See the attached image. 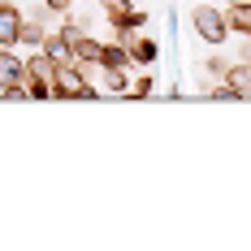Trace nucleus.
Listing matches in <instances>:
<instances>
[{
    "label": "nucleus",
    "instance_id": "1",
    "mask_svg": "<svg viewBox=\"0 0 251 251\" xmlns=\"http://www.w3.org/2000/svg\"><path fill=\"white\" fill-rule=\"evenodd\" d=\"M191 26H195V35H200L208 48H221V44L229 39L226 9H217V4H208V0H200V4L191 9Z\"/></svg>",
    "mask_w": 251,
    "mask_h": 251
},
{
    "label": "nucleus",
    "instance_id": "2",
    "mask_svg": "<svg viewBox=\"0 0 251 251\" xmlns=\"http://www.w3.org/2000/svg\"><path fill=\"white\" fill-rule=\"evenodd\" d=\"M87 87V65L70 61H56V74H52V100H78Z\"/></svg>",
    "mask_w": 251,
    "mask_h": 251
},
{
    "label": "nucleus",
    "instance_id": "3",
    "mask_svg": "<svg viewBox=\"0 0 251 251\" xmlns=\"http://www.w3.org/2000/svg\"><path fill=\"white\" fill-rule=\"evenodd\" d=\"M104 18H108V26H130V30H139V26L148 22V13L134 4V0H100Z\"/></svg>",
    "mask_w": 251,
    "mask_h": 251
},
{
    "label": "nucleus",
    "instance_id": "4",
    "mask_svg": "<svg viewBox=\"0 0 251 251\" xmlns=\"http://www.w3.org/2000/svg\"><path fill=\"white\" fill-rule=\"evenodd\" d=\"M18 35H22V9L9 0L0 4V48H18Z\"/></svg>",
    "mask_w": 251,
    "mask_h": 251
},
{
    "label": "nucleus",
    "instance_id": "5",
    "mask_svg": "<svg viewBox=\"0 0 251 251\" xmlns=\"http://www.w3.org/2000/svg\"><path fill=\"white\" fill-rule=\"evenodd\" d=\"M26 82V56H18L13 48H0V91Z\"/></svg>",
    "mask_w": 251,
    "mask_h": 251
},
{
    "label": "nucleus",
    "instance_id": "6",
    "mask_svg": "<svg viewBox=\"0 0 251 251\" xmlns=\"http://www.w3.org/2000/svg\"><path fill=\"white\" fill-rule=\"evenodd\" d=\"M52 74H56V61L44 48L26 52V82H52Z\"/></svg>",
    "mask_w": 251,
    "mask_h": 251
},
{
    "label": "nucleus",
    "instance_id": "7",
    "mask_svg": "<svg viewBox=\"0 0 251 251\" xmlns=\"http://www.w3.org/2000/svg\"><path fill=\"white\" fill-rule=\"evenodd\" d=\"M226 18H229V35H243V39H251V0L226 4Z\"/></svg>",
    "mask_w": 251,
    "mask_h": 251
},
{
    "label": "nucleus",
    "instance_id": "8",
    "mask_svg": "<svg viewBox=\"0 0 251 251\" xmlns=\"http://www.w3.org/2000/svg\"><path fill=\"white\" fill-rule=\"evenodd\" d=\"M100 65H108V70H126L130 74V65H134V56H130V48H122L117 39H108L100 52Z\"/></svg>",
    "mask_w": 251,
    "mask_h": 251
},
{
    "label": "nucleus",
    "instance_id": "9",
    "mask_svg": "<svg viewBox=\"0 0 251 251\" xmlns=\"http://www.w3.org/2000/svg\"><path fill=\"white\" fill-rule=\"evenodd\" d=\"M100 52H104V44L96 39V35H82V39L74 44V61H78V65H91V70H96V65H100Z\"/></svg>",
    "mask_w": 251,
    "mask_h": 251
},
{
    "label": "nucleus",
    "instance_id": "10",
    "mask_svg": "<svg viewBox=\"0 0 251 251\" xmlns=\"http://www.w3.org/2000/svg\"><path fill=\"white\" fill-rule=\"evenodd\" d=\"M221 82H229V87H238V96L247 100V96H251V61H238V65H229Z\"/></svg>",
    "mask_w": 251,
    "mask_h": 251
},
{
    "label": "nucleus",
    "instance_id": "11",
    "mask_svg": "<svg viewBox=\"0 0 251 251\" xmlns=\"http://www.w3.org/2000/svg\"><path fill=\"white\" fill-rule=\"evenodd\" d=\"M48 39V26L39 22V18H22V35H18V44L22 48H39Z\"/></svg>",
    "mask_w": 251,
    "mask_h": 251
},
{
    "label": "nucleus",
    "instance_id": "12",
    "mask_svg": "<svg viewBox=\"0 0 251 251\" xmlns=\"http://www.w3.org/2000/svg\"><path fill=\"white\" fill-rule=\"evenodd\" d=\"M130 56H134V65H156V61H160V44L148 39V35H139L134 48H130Z\"/></svg>",
    "mask_w": 251,
    "mask_h": 251
},
{
    "label": "nucleus",
    "instance_id": "13",
    "mask_svg": "<svg viewBox=\"0 0 251 251\" xmlns=\"http://www.w3.org/2000/svg\"><path fill=\"white\" fill-rule=\"evenodd\" d=\"M96 70H100L104 91H113V96H126V91H130V74H126V70H108V65H96Z\"/></svg>",
    "mask_w": 251,
    "mask_h": 251
},
{
    "label": "nucleus",
    "instance_id": "14",
    "mask_svg": "<svg viewBox=\"0 0 251 251\" xmlns=\"http://www.w3.org/2000/svg\"><path fill=\"white\" fill-rule=\"evenodd\" d=\"M39 48L48 52L52 61H70V56H74V48H70V44H65V35H61V30H48V39H44V44H39Z\"/></svg>",
    "mask_w": 251,
    "mask_h": 251
},
{
    "label": "nucleus",
    "instance_id": "15",
    "mask_svg": "<svg viewBox=\"0 0 251 251\" xmlns=\"http://www.w3.org/2000/svg\"><path fill=\"white\" fill-rule=\"evenodd\" d=\"M151 91H156V78H151V74H139V78H130V91H126V100H148Z\"/></svg>",
    "mask_w": 251,
    "mask_h": 251
},
{
    "label": "nucleus",
    "instance_id": "16",
    "mask_svg": "<svg viewBox=\"0 0 251 251\" xmlns=\"http://www.w3.org/2000/svg\"><path fill=\"white\" fill-rule=\"evenodd\" d=\"M0 100H9V104H26V100H30V82H18V87H4V91H0Z\"/></svg>",
    "mask_w": 251,
    "mask_h": 251
},
{
    "label": "nucleus",
    "instance_id": "17",
    "mask_svg": "<svg viewBox=\"0 0 251 251\" xmlns=\"http://www.w3.org/2000/svg\"><path fill=\"white\" fill-rule=\"evenodd\" d=\"M203 70H208V74H212V78H226L229 61H226V56H221V52H217V56H208V65H203Z\"/></svg>",
    "mask_w": 251,
    "mask_h": 251
},
{
    "label": "nucleus",
    "instance_id": "18",
    "mask_svg": "<svg viewBox=\"0 0 251 251\" xmlns=\"http://www.w3.org/2000/svg\"><path fill=\"white\" fill-rule=\"evenodd\" d=\"M61 35H65V44L74 48V44H78V39H82V35H87V30H82V26H78V22H61Z\"/></svg>",
    "mask_w": 251,
    "mask_h": 251
},
{
    "label": "nucleus",
    "instance_id": "19",
    "mask_svg": "<svg viewBox=\"0 0 251 251\" xmlns=\"http://www.w3.org/2000/svg\"><path fill=\"white\" fill-rule=\"evenodd\" d=\"M208 96H212V100H243V96H238V87H212V91H208Z\"/></svg>",
    "mask_w": 251,
    "mask_h": 251
},
{
    "label": "nucleus",
    "instance_id": "20",
    "mask_svg": "<svg viewBox=\"0 0 251 251\" xmlns=\"http://www.w3.org/2000/svg\"><path fill=\"white\" fill-rule=\"evenodd\" d=\"M30 100H52V82H30Z\"/></svg>",
    "mask_w": 251,
    "mask_h": 251
},
{
    "label": "nucleus",
    "instance_id": "21",
    "mask_svg": "<svg viewBox=\"0 0 251 251\" xmlns=\"http://www.w3.org/2000/svg\"><path fill=\"white\" fill-rule=\"evenodd\" d=\"M70 4H74V0H44V9H48V13H65Z\"/></svg>",
    "mask_w": 251,
    "mask_h": 251
},
{
    "label": "nucleus",
    "instance_id": "22",
    "mask_svg": "<svg viewBox=\"0 0 251 251\" xmlns=\"http://www.w3.org/2000/svg\"><path fill=\"white\" fill-rule=\"evenodd\" d=\"M243 61H251V39H247V48H243Z\"/></svg>",
    "mask_w": 251,
    "mask_h": 251
},
{
    "label": "nucleus",
    "instance_id": "23",
    "mask_svg": "<svg viewBox=\"0 0 251 251\" xmlns=\"http://www.w3.org/2000/svg\"><path fill=\"white\" fill-rule=\"evenodd\" d=\"M226 4H238V0H226Z\"/></svg>",
    "mask_w": 251,
    "mask_h": 251
},
{
    "label": "nucleus",
    "instance_id": "24",
    "mask_svg": "<svg viewBox=\"0 0 251 251\" xmlns=\"http://www.w3.org/2000/svg\"><path fill=\"white\" fill-rule=\"evenodd\" d=\"M0 4H9V0H0Z\"/></svg>",
    "mask_w": 251,
    "mask_h": 251
},
{
    "label": "nucleus",
    "instance_id": "25",
    "mask_svg": "<svg viewBox=\"0 0 251 251\" xmlns=\"http://www.w3.org/2000/svg\"><path fill=\"white\" fill-rule=\"evenodd\" d=\"M134 4H143V0H134Z\"/></svg>",
    "mask_w": 251,
    "mask_h": 251
}]
</instances>
